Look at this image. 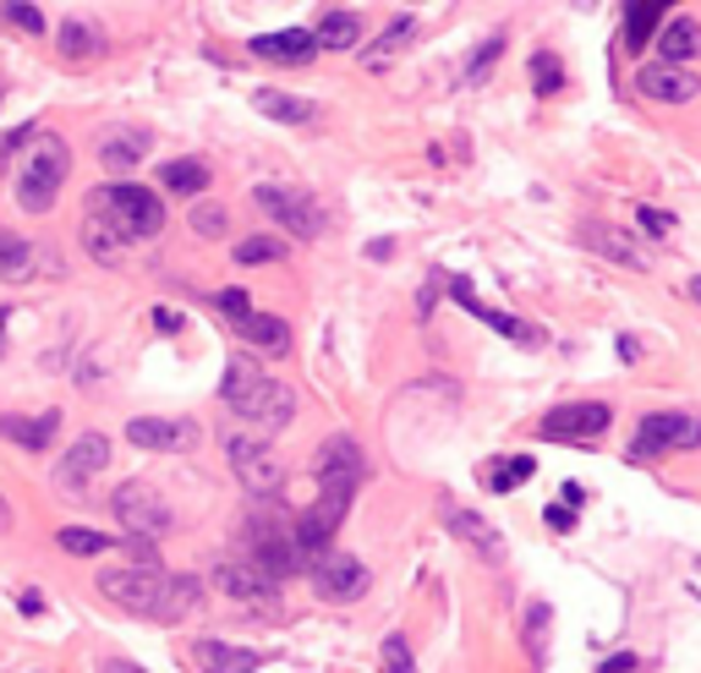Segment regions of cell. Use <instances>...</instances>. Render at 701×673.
Instances as JSON below:
<instances>
[{"label": "cell", "instance_id": "cell-1", "mask_svg": "<svg viewBox=\"0 0 701 673\" xmlns=\"http://www.w3.org/2000/svg\"><path fill=\"white\" fill-rule=\"evenodd\" d=\"M236 553H241L252 569H263L269 580H285V575H296V569L307 564L301 548H296V520H285L274 504H258V509L241 520Z\"/></svg>", "mask_w": 701, "mask_h": 673}, {"label": "cell", "instance_id": "cell-2", "mask_svg": "<svg viewBox=\"0 0 701 673\" xmlns=\"http://www.w3.org/2000/svg\"><path fill=\"white\" fill-rule=\"evenodd\" d=\"M72 170V154L61 137H34V148L23 154V170H17V203L28 214H50L56 208V192Z\"/></svg>", "mask_w": 701, "mask_h": 673}, {"label": "cell", "instance_id": "cell-3", "mask_svg": "<svg viewBox=\"0 0 701 673\" xmlns=\"http://www.w3.org/2000/svg\"><path fill=\"white\" fill-rule=\"evenodd\" d=\"M94 208L121 230V241H154L165 230V203L148 187H99Z\"/></svg>", "mask_w": 701, "mask_h": 673}, {"label": "cell", "instance_id": "cell-4", "mask_svg": "<svg viewBox=\"0 0 701 673\" xmlns=\"http://www.w3.org/2000/svg\"><path fill=\"white\" fill-rule=\"evenodd\" d=\"M225 455H230L236 482H241L258 504H274V493L285 488V460H280L263 438H252V433H236V438L225 444Z\"/></svg>", "mask_w": 701, "mask_h": 673}, {"label": "cell", "instance_id": "cell-5", "mask_svg": "<svg viewBox=\"0 0 701 673\" xmlns=\"http://www.w3.org/2000/svg\"><path fill=\"white\" fill-rule=\"evenodd\" d=\"M165 586H170V575H165L159 564H116V569H105V575H99V591H105L116 608L143 613V618H154V613H159Z\"/></svg>", "mask_w": 701, "mask_h": 673}, {"label": "cell", "instance_id": "cell-6", "mask_svg": "<svg viewBox=\"0 0 701 673\" xmlns=\"http://www.w3.org/2000/svg\"><path fill=\"white\" fill-rule=\"evenodd\" d=\"M110 509H116V520L127 526V537H138V542H154V537H165L170 531V504H165V493H154L148 482H121L116 493H110Z\"/></svg>", "mask_w": 701, "mask_h": 673}, {"label": "cell", "instance_id": "cell-7", "mask_svg": "<svg viewBox=\"0 0 701 673\" xmlns=\"http://www.w3.org/2000/svg\"><path fill=\"white\" fill-rule=\"evenodd\" d=\"M252 203L285 230V236H301V241H318L323 230H329V214L307 197V192H296V187H258L252 192Z\"/></svg>", "mask_w": 701, "mask_h": 673}, {"label": "cell", "instance_id": "cell-8", "mask_svg": "<svg viewBox=\"0 0 701 673\" xmlns=\"http://www.w3.org/2000/svg\"><path fill=\"white\" fill-rule=\"evenodd\" d=\"M701 444V417L696 411H652L641 417L630 438V460H657L663 449H696Z\"/></svg>", "mask_w": 701, "mask_h": 673}, {"label": "cell", "instance_id": "cell-9", "mask_svg": "<svg viewBox=\"0 0 701 673\" xmlns=\"http://www.w3.org/2000/svg\"><path fill=\"white\" fill-rule=\"evenodd\" d=\"M608 422H614V411L603 400H575V406H554L548 417H537V438L581 449V444H597L608 433Z\"/></svg>", "mask_w": 701, "mask_h": 673}, {"label": "cell", "instance_id": "cell-10", "mask_svg": "<svg viewBox=\"0 0 701 673\" xmlns=\"http://www.w3.org/2000/svg\"><path fill=\"white\" fill-rule=\"evenodd\" d=\"M247 428H252V438H263L269 444V433H280L290 417H296V395L285 389V384H274V378H263V384H252L236 406H230Z\"/></svg>", "mask_w": 701, "mask_h": 673}, {"label": "cell", "instance_id": "cell-11", "mask_svg": "<svg viewBox=\"0 0 701 673\" xmlns=\"http://www.w3.org/2000/svg\"><path fill=\"white\" fill-rule=\"evenodd\" d=\"M363 482H368V455L357 449V438H345V433L323 438V449H318V488L323 493H357Z\"/></svg>", "mask_w": 701, "mask_h": 673}, {"label": "cell", "instance_id": "cell-12", "mask_svg": "<svg viewBox=\"0 0 701 673\" xmlns=\"http://www.w3.org/2000/svg\"><path fill=\"white\" fill-rule=\"evenodd\" d=\"M307 569H312V591H318L323 602H357V597L373 586L357 558H350V553H334V548H329L323 558H312Z\"/></svg>", "mask_w": 701, "mask_h": 673}, {"label": "cell", "instance_id": "cell-13", "mask_svg": "<svg viewBox=\"0 0 701 673\" xmlns=\"http://www.w3.org/2000/svg\"><path fill=\"white\" fill-rule=\"evenodd\" d=\"M110 466V438L105 433H83L72 449H67V460L56 466V488H67V493H83L99 471Z\"/></svg>", "mask_w": 701, "mask_h": 673}, {"label": "cell", "instance_id": "cell-14", "mask_svg": "<svg viewBox=\"0 0 701 673\" xmlns=\"http://www.w3.org/2000/svg\"><path fill=\"white\" fill-rule=\"evenodd\" d=\"M635 88H641L646 99H657V105H690V99L701 94V77H696L690 67H663V61H652V67L635 72Z\"/></svg>", "mask_w": 701, "mask_h": 673}, {"label": "cell", "instance_id": "cell-15", "mask_svg": "<svg viewBox=\"0 0 701 673\" xmlns=\"http://www.w3.org/2000/svg\"><path fill=\"white\" fill-rule=\"evenodd\" d=\"M444 526L477 553V558H488V564H504V537L477 515V509H461V504H444Z\"/></svg>", "mask_w": 701, "mask_h": 673}, {"label": "cell", "instance_id": "cell-16", "mask_svg": "<svg viewBox=\"0 0 701 673\" xmlns=\"http://www.w3.org/2000/svg\"><path fill=\"white\" fill-rule=\"evenodd\" d=\"M127 438H132L138 449H176V455H181V449H192V444H198V422H187V417H181V422L132 417V422H127Z\"/></svg>", "mask_w": 701, "mask_h": 673}, {"label": "cell", "instance_id": "cell-17", "mask_svg": "<svg viewBox=\"0 0 701 673\" xmlns=\"http://www.w3.org/2000/svg\"><path fill=\"white\" fill-rule=\"evenodd\" d=\"M214 580H219L225 597H236V602H269V597L280 591V580H269V575L252 569L247 558H219V564H214Z\"/></svg>", "mask_w": 701, "mask_h": 673}, {"label": "cell", "instance_id": "cell-18", "mask_svg": "<svg viewBox=\"0 0 701 673\" xmlns=\"http://www.w3.org/2000/svg\"><path fill=\"white\" fill-rule=\"evenodd\" d=\"M192 662L203 673H258L263 668V651L252 646H225V640H198L192 646Z\"/></svg>", "mask_w": 701, "mask_h": 673}, {"label": "cell", "instance_id": "cell-19", "mask_svg": "<svg viewBox=\"0 0 701 673\" xmlns=\"http://www.w3.org/2000/svg\"><path fill=\"white\" fill-rule=\"evenodd\" d=\"M312 34L307 28H285V34H258L252 39V56H263V61H285V67H307L312 61Z\"/></svg>", "mask_w": 701, "mask_h": 673}, {"label": "cell", "instance_id": "cell-20", "mask_svg": "<svg viewBox=\"0 0 701 673\" xmlns=\"http://www.w3.org/2000/svg\"><path fill=\"white\" fill-rule=\"evenodd\" d=\"M412 39H417V17H412V12L390 17V28H384V34H379V39L363 50V67H368V72H384V67H390V61H395V56L412 45Z\"/></svg>", "mask_w": 701, "mask_h": 673}, {"label": "cell", "instance_id": "cell-21", "mask_svg": "<svg viewBox=\"0 0 701 673\" xmlns=\"http://www.w3.org/2000/svg\"><path fill=\"white\" fill-rule=\"evenodd\" d=\"M56 428H61V411H39V417H0V438H12V444H23V449H50V438H56Z\"/></svg>", "mask_w": 701, "mask_h": 673}, {"label": "cell", "instance_id": "cell-22", "mask_svg": "<svg viewBox=\"0 0 701 673\" xmlns=\"http://www.w3.org/2000/svg\"><path fill=\"white\" fill-rule=\"evenodd\" d=\"M657 56H663V67L696 61V56H701V23H696V17H668V28H663V39H657Z\"/></svg>", "mask_w": 701, "mask_h": 673}, {"label": "cell", "instance_id": "cell-23", "mask_svg": "<svg viewBox=\"0 0 701 673\" xmlns=\"http://www.w3.org/2000/svg\"><path fill=\"white\" fill-rule=\"evenodd\" d=\"M34 268H56V257L39 252V247H28L23 236H7V247H0V279L23 285V279H34Z\"/></svg>", "mask_w": 701, "mask_h": 673}, {"label": "cell", "instance_id": "cell-24", "mask_svg": "<svg viewBox=\"0 0 701 673\" xmlns=\"http://www.w3.org/2000/svg\"><path fill=\"white\" fill-rule=\"evenodd\" d=\"M198 602H203V580L198 575H170V586H165V597H159V624H181L187 613H198Z\"/></svg>", "mask_w": 701, "mask_h": 673}, {"label": "cell", "instance_id": "cell-25", "mask_svg": "<svg viewBox=\"0 0 701 673\" xmlns=\"http://www.w3.org/2000/svg\"><path fill=\"white\" fill-rule=\"evenodd\" d=\"M586 247L603 252V257H614V263H625V268H646V257L635 252V241L625 230H614V225H586Z\"/></svg>", "mask_w": 701, "mask_h": 673}, {"label": "cell", "instance_id": "cell-26", "mask_svg": "<svg viewBox=\"0 0 701 673\" xmlns=\"http://www.w3.org/2000/svg\"><path fill=\"white\" fill-rule=\"evenodd\" d=\"M61 56H67V61H94V56H105V34H99L88 17H67V28H61Z\"/></svg>", "mask_w": 701, "mask_h": 673}, {"label": "cell", "instance_id": "cell-27", "mask_svg": "<svg viewBox=\"0 0 701 673\" xmlns=\"http://www.w3.org/2000/svg\"><path fill=\"white\" fill-rule=\"evenodd\" d=\"M357 12H323L318 17V28H312V45L318 50H350V45H357Z\"/></svg>", "mask_w": 701, "mask_h": 673}, {"label": "cell", "instance_id": "cell-28", "mask_svg": "<svg viewBox=\"0 0 701 673\" xmlns=\"http://www.w3.org/2000/svg\"><path fill=\"white\" fill-rule=\"evenodd\" d=\"M83 247L94 252V263H116L127 241H121V230H116V225H110V219H105V214L94 208V214L83 219Z\"/></svg>", "mask_w": 701, "mask_h": 673}, {"label": "cell", "instance_id": "cell-29", "mask_svg": "<svg viewBox=\"0 0 701 673\" xmlns=\"http://www.w3.org/2000/svg\"><path fill=\"white\" fill-rule=\"evenodd\" d=\"M269 121H290V127H301V121H312L318 110L307 105V99H296V94H280V88H258V99H252Z\"/></svg>", "mask_w": 701, "mask_h": 673}, {"label": "cell", "instance_id": "cell-30", "mask_svg": "<svg viewBox=\"0 0 701 673\" xmlns=\"http://www.w3.org/2000/svg\"><path fill=\"white\" fill-rule=\"evenodd\" d=\"M159 181H165V192L198 197L209 187V165L203 159H170V165H159Z\"/></svg>", "mask_w": 701, "mask_h": 673}, {"label": "cell", "instance_id": "cell-31", "mask_svg": "<svg viewBox=\"0 0 701 673\" xmlns=\"http://www.w3.org/2000/svg\"><path fill=\"white\" fill-rule=\"evenodd\" d=\"M252 346H263V351H285V340H290V328H285V317H274V312H247L241 323H236Z\"/></svg>", "mask_w": 701, "mask_h": 673}, {"label": "cell", "instance_id": "cell-32", "mask_svg": "<svg viewBox=\"0 0 701 673\" xmlns=\"http://www.w3.org/2000/svg\"><path fill=\"white\" fill-rule=\"evenodd\" d=\"M663 17H668L663 0H641V7H630V17H625V45H630V50H641Z\"/></svg>", "mask_w": 701, "mask_h": 673}, {"label": "cell", "instance_id": "cell-33", "mask_svg": "<svg viewBox=\"0 0 701 673\" xmlns=\"http://www.w3.org/2000/svg\"><path fill=\"white\" fill-rule=\"evenodd\" d=\"M56 542H61V553H72V558H94V553L110 548V537H105V531H88V526H67Z\"/></svg>", "mask_w": 701, "mask_h": 673}, {"label": "cell", "instance_id": "cell-34", "mask_svg": "<svg viewBox=\"0 0 701 673\" xmlns=\"http://www.w3.org/2000/svg\"><path fill=\"white\" fill-rule=\"evenodd\" d=\"M252 384H263V373H258V362H247V357H236L230 362V373H225V384H219V395H225V406H236Z\"/></svg>", "mask_w": 701, "mask_h": 673}, {"label": "cell", "instance_id": "cell-35", "mask_svg": "<svg viewBox=\"0 0 701 673\" xmlns=\"http://www.w3.org/2000/svg\"><path fill=\"white\" fill-rule=\"evenodd\" d=\"M285 257V236H247L236 241V263H274Z\"/></svg>", "mask_w": 701, "mask_h": 673}, {"label": "cell", "instance_id": "cell-36", "mask_svg": "<svg viewBox=\"0 0 701 673\" xmlns=\"http://www.w3.org/2000/svg\"><path fill=\"white\" fill-rule=\"evenodd\" d=\"M187 225H192V236H225V208L219 203H192V214H187Z\"/></svg>", "mask_w": 701, "mask_h": 673}, {"label": "cell", "instance_id": "cell-37", "mask_svg": "<svg viewBox=\"0 0 701 673\" xmlns=\"http://www.w3.org/2000/svg\"><path fill=\"white\" fill-rule=\"evenodd\" d=\"M548 624H554L548 602H532V608H526V646H532V662H543V640H548Z\"/></svg>", "mask_w": 701, "mask_h": 673}, {"label": "cell", "instance_id": "cell-38", "mask_svg": "<svg viewBox=\"0 0 701 673\" xmlns=\"http://www.w3.org/2000/svg\"><path fill=\"white\" fill-rule=\"evenodd\" d=\"M504 56V34H494V39H483L477 45V56H472V67H466V83H483L488 72H494V61Z\"/></svg>", "mask_w": 701, "mask_h": 673}, {"label": "cell", "instance_id": "cell-39", "mask_svg": "<svg viewBox=\"0 0 701 673\" xmlns=\"http://www.w3.org/2000/svg\"><path fill=\"white\" fill-rule=\"evenodd\" d=\"M526 477H532V455H521V460H510V466H494V471H488V488H494V493H510V488H521Z\"/></svg>", "mask_w": 701, "mask_h": 673}, {"label": "cell", "instance_id": "cell-40", "mask_svg": "<svg viewBox=\"0 0 701 673\" xmlns=\"http://www.w3.org/2000/svg\"><path fill=\"white\" fill-rule=\"evenodd\" d=\"M559 83H565V72H559V61H554L548 50H537V56H532V88H537V94H554Z\"/></svg>", "mask_w": 701, "mask_h": 673}, {"label": "cell", "instance_id": "cell-41", "mask_svg": "<svg viewBox=\"0 0 701 673\" xmlns=\"http://www.w3.org/2000/svg\"><path fill=\"white\" fill-rule=\"evenodd\" d=\"M99 154H105V165H110V170H127V165H138V159H143L138 137H110Z\"/></svg>", "mask_w": 701, "mask_h": 673}, {"label": "cell", "instance_id": "cell-42", "mask_svg": "<svg viewBox=\"0 0 701 673\" xmlns=\"http://www.w3.org/2000/svg\"><path fill=\"white\" fill-rule=\"evenodd\" d=\"M384 668H390V673H417V662H412V646H406V635H384Z\"/></svg>", "mask_w": 701, "mask_h": 673}, {"label": "cell", "instance_id": "cell-43", "mask_svg": "<svg viewBox=\"0 0 701 673\" xmlns=\"http://www.w3.org/2000/svg\"><path fill=\"white\" fill-rule=\"evenodd\" d=\"M0 17H7L12 28H23V34H45V12L39 7H0Z\"/></svg>", "mask_w": 701, "mask_h": 673}, {"label": "cell", "instance_id": "cell-44", "mask_svg": "<svg viewBox=\"0 0 701 673\" xmlns=\"http://www.w3.org/2000/svg\"><path fill=\"white\" fill-rule=\"evenodd\" d=\"M635 219H641V230H652V236H668V230H674V219H668L663 208H635Z\"/></svg>", "mask_w": 701, "mask_h": 673}, {"label": "cell", "instance_id": "cell-45", "mask_svg": "<svg viewBox=\"0 0 701 673\" xmlns=\"http://www.w3.org/2000/svg\"><path fill=\"white\" fill-rule=\"evenodd\" d=\"M219 312H230L236 323L252 312V301H247V290H219Z\"/></svg>", "mask_w": 701, "mask_h": 673}, {"label": "cell", "instance_id": "cell-46", "mask_svg": "<svg viewBox=\"0 0 701 673\" xmlns=\"http://www.w3.org/2000/svg\"><path fill=\"white\" fill-rule=\"evenodd\" d=\"M597 673H641V662H635L630 651H619V657H608V662H603Z\"/></svg>", "mask_w": 701, "mask_h": 673}, {"label": "cell", "instance_id": "cell-47", "mask_svg": "<svg viewBox=\"0 0 701 673\" xmlns=\"http://www.w3.org/2000/svg\"><path fill=\"white\" fill-rule=\"evenodd\" d=\"M154 323H159V334H176V328H181V312L159 307V312H154Z\"/></svg>", "mask_w": 701, "mask_h": 673}, {"label": "cell", "instance_id": "cell-48", "mask_svg": "<svg viewBox=\"0 0 701 673\" xmlns=\"http://www.w3.org/2000/svg\"><path fill=\"white\" fill-rule=\"evenodd\" d=\"M581 504H586V488H581V482H565V509L575 515Z\"/></svg>", "mask_w": 701, "mask_h": 673}, {"label": "cell", "instance_id": "cell-49", "mask_svg": "<svg viewBox=\"0 0 701 673\" xmlns=\"http://www.w3.org/2000/svg\"><path fill=\"white\" fill-rule=\"evenodd\" d=\"M548 526H554V531H570V526H575V515H570L565 504H554V509H548Z\"/></svg>", "mask_w": 701, "mask_h": 673}, {"label": "cell", "instance_id": "cell-50", "mask_svg": "<svg viewBox=\"0 0 701 673\" xmlns=\"http://www.w3.org/2000/svg\"><path fill=\"white\" fill-rule=\"evenodd\" d=\"M105 673H143V668L127 662V657H105Z\"/></svg>", "mask_w": 701, "mask_h": 673}, {"label": "cell", "instance_id": "cell-51", "mask_svg": "<svg viewBox=\"0 0 701 673\" xmlns=\"http://www.w3.org/2000/svg\"><path fill=\"white\" fill-rule=\"evenodd\" d=\"M0 531H12V504L0 498Z\"/></svg>", "mask_w": 701, "mask_h": 673}, {"label": "cell", "instance_id": "cell-52", "mask_svg": "<svg viewBox=\"0 0 701 673\" xmlns=\"http://www.w3.org/2000/svg\"><path fill=\"white\" fill-rule=\"evenodd\" d=\"M690 296H696V301H701V274H696V279H690Z\"/></svg>", "mask_w": 701, "mask_h": 673}, {"label": "cell", "instance_id": "cell-53", "mask_svg": "<svg viewBox=\"0 0 701 673\" xmlns=\"http://www.w3.org/2000/svg\"><path fill=\"white\" fill-rule=\"evenodd\" d=\"M0 340H7V307H0Z\"/></svg>", "mask_w": 701, "mask_h": 673}, {"label": "cell", "instance_id": "cell-54", "mask_svg": "<svg viewBox=\"0 0 701 673\" xmlns=\"http://www.w3.org/2000/svg\"><path fill=\"white\" fill-rule=\"evenodd\" d=\"M0 247H7V230H0Z\"/></svg>", "mask_w": 701, "mask_h": 673}]
</instances>
